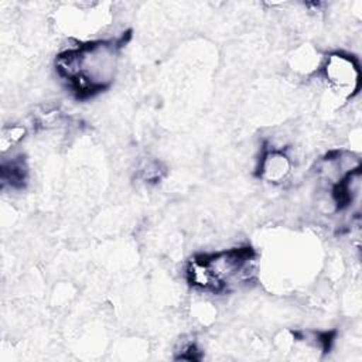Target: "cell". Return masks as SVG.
Returning <instances> with one entry per match:
<instances>
[{"label": "cell", "mask_w": 362, "mask_h": 362, "mask_svg": "<svg viewBox=\"0 0 362 362\" xmlns=\"http://www.w3.org/2000/svg\"><path fill=\"white\" fill-rule=\"evenodd\" d=\"M119 40H95L76 44L55 58L57 75L78 98H89L105 90L116 78Z\"/></svg>", "instance_id": "cell-1"}, {"label": "cell", "mask_w": 362, "mask_h": 362, "mask_svg": "<svg viewBox=\"0 0 362 362\" xmlns=\"http://www.w3.org/2000/svg\"><path fill=\"white\" fill-rule=\"evenodd\" d=\"M321 72L328 88L342 98H352L359 89V65L349 54L327 55L321 64Z\"/></svg>", "instance_id": "cell-2"}, {"label": "cell", "mask_w": 362, "mask_h": 362, "mask_svg": "<svg viewBox=\"0 0 362 362\" xmlns=\"http://www.w3.org/2000/svg\"><path fill=\"white\" fill-rule=\"evenodd\" d=\"M259 177L272 184L284 182L293 170V161L280 147H270L259 160Z\"/></svg>", "instance_id": "cell-3"}, {"label": "cell", "mask_w": 362, "mask_h": 362, "mask_svg": "<svg viewBox=\"0 0 362 362\" xmlns=\"http://www.w3.org/2000/svg\"><path fill=\"white\" fill-rule=\"evenodd\" d=\"M28 177V167L23 157H13L10 160H3L1 163V182L3 188L8 185L10 188H23Z\"/></svg>", "instance_id": "cell-4"}, {"label": "cell", "mask_w": 362, "mask_h": 362, "mask_svg": "<svg viewBox=\"0 0 362 362\" xmlns=\"http://www.w3.org/2000/svg\"><path fill=\"white\" fill-rule=\"evenodd\" d=\"M25 134V129L17 124H10V126H4L1 130V150L3 153L7 151L8 148H13L16 144H18L21 141V139Z\"/></svg>", "instance_id": "cell-5"}]
</instances>
